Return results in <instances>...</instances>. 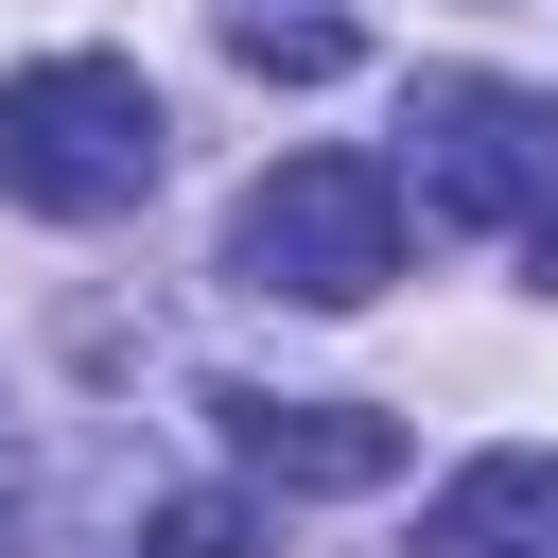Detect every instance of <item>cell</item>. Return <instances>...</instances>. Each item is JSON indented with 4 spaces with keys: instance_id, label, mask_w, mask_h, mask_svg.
<instances>
[{
    "instance_id": "1",
    "label": "cell",
    "mask_w": 558,
    "mask_h": 558,
    "mask_svg": "<svg viewBox=\"0 0 558 558\" xmlns=\"http://www.w3.org/2000/svg\"><path fill=\"white\" fill-rule=\"evenodd\" d=\"M157 87L122 70V52H52V70H17L0 87V192L17 209H52V227H122L140 192H157Z\"/></svg>"
},
{
    "instance_id": "2",
    "label": "cell",
    "mask_w": 558,
    "mask_h": 558,
    "mask_svg": "<svg viewBox=\"0 0 558 558\" xmlns=\"http://www.w3.org/2000/svg\"><path fill=\"white\" fill-rule=\"evenodd\" d=\"M227 279L244 296H296V314H366L401 279V174L384 157H279L244 209H227Z\"/></svg>"
},
{
    "instance_id": "3",
    "label": "cell",
    "mask_w": 558,
    "mask_h": 558,
    "mask_svg": "<svg viewBox=\"0 0 558 558\" xmlns=\"http://www.w3.org/2000/svg\"><path fill=\"white\" fill-rule=\"evenodd\" d=\"M401 140H418V209L436 227H541L558 209V122L523 87H488V70H436L401 105Z\"/></svg>"
},
{
    "instance_id": "4",
    "label": "cell",
    "mask_w": 558,
    "mask_h": 558,
    "mask_svg": "<svg viewBox=\"0 0 558 558\" xmlns=\"http://www.w3.org/2000/svg\"><path fill=\"white\" fill-rule=\"evenodd\" d=\"M209 418H227V453H244L262 488H384V471H401V418H384V401H244V384H227Z\"/></svg>"
},
{
    "instance_id": "5",
    "label": "cell",
    "mask_w": 558,
    "mask_h": 558,
    "mask_svg": "<svg viewBox=\"0 0 558 558\" xmlns=\"http://www.w3.org/2000/svg\"><path fill=\"white\" fill-rule=\"evenodd\" d=\"M418 558H558V453H471L418 506Z\"/></svg>"
},
{
    "instance_id": "6",
    "label": "cell",
    "mask_w": 558,
    "mask_h": 558,
    "mask_svg": "<svg viewBox=\"0 0 558 558\" xmlns=\"http://www.w3.org/2000/svg\"><path fill=\"white\" fill-rule=\"evenodd\" d=\"M209 35H227L262 87H331V70L366 52V17H349V0H209Z\"/></svg>"
},
{
    "instance_id": "7",
    "label": "cell",
    "mask_w": 558,
    "mask_h": 558,
    "mask_svg": "<svg viewBox=\"0 0 558 558\" xmlns=\"http://www.w3.org/2000/svg\"><path fill=\"white\" fill-rule=\"evenodd\" d=\"M105 558H262V523H244L227 488H192V506H140V523H122Z\"/></svg>"
},
{
    "instance_id": "8",
    "label": "cell",
    "mask_w": 558,
    "mask_h": 558,
    "mask_svg": "<svg viewBox=\"0 0 558 558\" xmlns=\"http://www.w3.org/2000/svg\"><path fill=\"white\" fill-rule=\"evenodd\" d=\"M17 523H35V453H17V418H0V558H17Z\"/></svg>"
},
{
    "instance_id": "9",
    "label": "cell",
    "mask_w": 558,
    "mask_h": 558,
    "mask_svg": "<svg viewBox=\"0 0 558 558\" xmlns=\"http://www.w3.org/2000/svg\"><path fill=\"white\" fill-rule=\"evenodd\" d=\"M523 244H541V279H558V209H541V227H523Z\"/></svg>"
}]
</instances>
